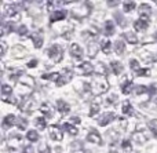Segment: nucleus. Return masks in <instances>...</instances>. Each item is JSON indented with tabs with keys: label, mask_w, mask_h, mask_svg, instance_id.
<instances>
[{
	"label": "nucleus",
	"mask_w": 157,
	"mask_h": 153,
	"mask_svg": "<svg viewBox=\"0 0 157 153\" xmlns=\"http://www.w3.org/2000/svg\"><path fill=\"white\" fill-rule=\"evenodd\" d=\"M84 84H86V90L92 93L95 97H99V94L108 91L109 88V83L105 76H95L91 83H84Z\"/></svg>",
	"instance_id": "1"
},
{
	"label": "nucleus",
	"mask_w": 157,
	"mask_h": 153,
	"mask_svg": "<svg viewBox=\"0 0 157 153\" xmlns=\"http://www.w3.org/2000/svg\"><path fill=\"white\" fill-rule=\"evenodd\" d=\"M35 106H36V101L32 98L30 95H25L22 98L21 104H19V110L21 112H25V113H30L35 110Z\"/></svg>",
	"instance_id": "2"
},
{
	"label": "nucleus",
	"mask_w": 157,
	"mask_h": 153,
	"mask_svg": "<svg viewBox=\"0 0 157 153\" xmlns=\"http://www.w3.org/2000/svg\"><path fill=\"white\" fill-rule=\"evenodd\" d=\"M48 57L51 58L55 63L61 62V61H62V57H63L62 48H61L58 44H52V46L48 48Z\"/></svg>",
	"instance_id": "3"
},
{
	"label": "nucleus",
	"mask_w": 157,
	"mask_h": 153,
	"mask_svg": "<svg viewBox=\"0 0 157 153\" xmlns=\"http://www.w3.org/2000/svg\"><path fill=\"white\" fill-rule=\"evenodd\" d=\"M72 77H73V73H72L71 69H62V71L59 72V79H58L57 82V86H63V84H68L69 82L72 80Z\"/></svg>",
	"instance_id": "4"
},
{
	"label": "nucleus",
	"mask_w": 157,
	"mask_h": 153,
	"mask_svg": "<svg viewBox=\"0 0 157 153\" xmlns=\"http://www.w3.org/2000/svg\"><path fill=\"white\" fill-rule=\"evenodd\" d=\"M87 141H88V142L95 143V145H102L103 143L102 142V137H101V134L95 128L90 130V132L87 134Z\"/></svg>",
	"instance_id": "5"
},
{
	"label": "nucleus",
	"mask_w": 157,
	"mask_h": 153,
	"mask_svg": "<svg viewBox=\"0 0 157 153\" xmlns=\"http://www.w3.org/2000/svg\"><path fill=\"white\" fill-rule=\"evenodd\" d=\"M48 132H50V137H51V140L58 141V142L63 140L62 130H61L58 126H51V127H50V128H48Z\"/></svg>",
	"instance_id": "6"
},
{
	"label": "nucleus",
	"mask_w": 157,
	"mask_h": 153,
	"mask_svg": "<svg viewBox=\"0 0 157 153\" xmlns=\"http://www.w3.org/2000/svg\"><path fill=\"white\" fill-rule=\"evenodd\" d=\"M114 117H116V115H114L113 112H106L99 117L98 123H99L101 127H105V126H108V124H110L112 121L114 120Z\"/></svg>",
	"instance_id": "7"
},
{
	"label": "nucleus",
	"mask_w": 157,
	"mask_h": 153,
	"mask_svg": "<svg viewBox=\"0 0 157 153\" xmlns=\"http://www.w3.org/2000/svg\"><path fill=\"white\" fill-rule=\"evenodd\" d=\"M77 69H78V72H80V75H86V76H91L95 71L94 66L90 62H81Z\"/></svg>",
	"instance_id": "8"
},
{
	"label": "nucleus",
	"mask_w": 157,
	"mask_h": 153,
	"mask_svg": "<svg viewBox=\"0 0 157 153\" xmlns=\"http://www.w3.org/2000/svg\"><path fill=\"white\" fill-rule=\"evenodd\" d=\"M15 123H17V117L14 115H7L4 119H3V121H2V127H3V130H8V128H11L13 126H15Z\"/></svg>",
	"instance_id": "9"
},
{
	"label": "nucleus",
	"mask_w": 157,
	"mask_h": 153,
	"mask_svg": "<svg viewBox=\"0 0 157 153\" xmlns=\"http://www.w3.org/2000/svg\"><path fill=\"white\" fill-rule=\"evenodd\" d=\"M17 6H18V4H11V6H7V7H6V15H7L8 18H14V19H15L17 17H18L21 7H17Z\"/></svg>",
	"instance_id": "10"
},
{
	"label": "nucleus",
	"mask_w": 157,
	"mask_h": 153,
	"mask_svg": "<svg viewBox=\"0 0 157 153\" xmlns=\"http://www.w3.org/2000/svg\"><path fill=\"white\" fill-rule=\"evenodd\" d=\"M99 105H101V97H95L94 101L90 105V117H94L99 112Z\"/></svg>",
	"instance_id": "11"
},
{
	"label": "nucleus",
	"mask_w": 157,
	"mask_h": 153,
	"mask_svg": "<svg viewBox=\"0 0 157 153\" xmlns=\"http://www.w3.org/2000/svg\"><path fill=\"white\" fill-rule=\"evenodd\" d=\"M71 55L75 58V59H77V61L81 59V57H83V50H81V47L78 46V44L73 43L71 46Z\"/></svg>",
	"instance_id": "12"
},
{
	"label": "nucleus",
	"mask_w": 157,
	"mask_h": 153,
	"mask_svg": "<svg viewBox=\"0 0 157 153\" xmlns=\"http://www.w3.org/2000/svg\"><path fill=\"white\" fill-rule=\"evenodd\" d=\"M150 14H152V8H150L149 4H142L141 7H139V15H141V19L147 21L149 17H150Z\"/></svg>",
	"instance_id": "13"
},
{
	"label": "nucleus",
	"mask_w": 157,
	"mask_h": 153,
	"mask_svg": "<svg viewBox=\"0 0 157 153\" xmlns=\"http://www.w3.org/2000/svg\"><path fill=\"white\" fill-rule=\"evenodd\" d=\"M65 18H66V11L65 10H59V11H55V13L51 14L50 21L57 22V21H62V19H65Z\"/></svg>",
	"instance_id": "14"
},
{
	"label": "nucleus",
	"mask_w": 157,
	"mask_h": 153,
	"mask_svg": "<svg viewBox=\"0 0 157 153\" xmlns=\"http://www.w3.org/2000/svg\"><path fill=\"white\" fill-rule=\"evenodd\" d=\"M57 109H58V112H59L61 115H66V113H69L71 108H69V105L66 104L65 101L59 99V101H57Z\"/></svg>",
	"instance_id": "15"
},
{
	"label": "nucleus",
	"mask_w": 157,
	"mask_h": 153,
	"mask_svg": "<svg viewBox=\"0 0 157 153\" xmlns=\"http://www.w3.org/2000/svg\"><path fill=\"white\" fill-rule=\"evenodd\" d=\"M121 112H123V115H127V116H134V108L131 106V104H130V101H124L123 102V105H121Z\"/></svg>",
	"instance_id": "16"
},
{
	"label": "nucleus",
	"mask_w": 157,
	"mask_h": 153,
	"mask_svg": "<svg viewBox=\"0 0 157 153\" xmlns=\"http://www.w3.org/2000/svg\"><path fill=\"white\" fill-rule=\"evenodd\" d=\"M147 26H149V22L145 21V19H138V21H135V24H134V28H135L138 32H144V30H146Z\"/></svg>",
	"instance_id": "17"
},
{
	"label": "nucleus",
	"mask_w": 157,
	"mask_h": 153,
	"mask_svg": "<svg viewBox=\"0 0 157 153\" xmlns=\"http://www.w3.org/2000/svg\"><path fill=\"white\" fill-rule=\"evenodd\" d=\"M32 41H33V46L36 47V48H40L41 46H43V37L40 36V33H37V32H35V33H32Z\"/></svg>",
	"instance_id": "18"
},
{
	"label": "nucleus",
	"mask_w": 157,
	"mask_h": 153,
	"mask_svg": "<svg viewBox=\"0 0 157 153\" xmlns=\"http://www.w3.org/2000/svg\"><path fill=\"white\" fill-rule=\"evenodd\" d=\"M110 69L114 75H121L123 71H124V66L120 62H117V61H113V62H110Z\"/></svg>",
	"instance_id": "19"
},
{
	"label": "nucleus",
	"mask_w": 157,
	"mask_h": 153,
	"mask_svg": "<svg viewBox=\"0 0 157 153\" xmlns=\"http://www.w3.org/2000/svg\"><path fill=\"white\" fill-rule=\"evenodd\" d=\"M114 33V24L112 21H106L105 26H103V35L105 36H112Z\"/></svg>",
	"instance_id": "20"
},
{
	"label": "nucleus",
	"mask_w": 157,
	"mask_h": 153,
	"mask_svg": "<svg viewBox=\"0 0 157 153\" xmlns=\"http://www.w3.org/2000/svg\"><path fill=\"white\" fill-rule=\"evenodd\" d=\"M40 110L44 113V116H46L47 119L52 117V106L48 104V102H46V104H43L40 106Z\"/></svg>",
	"instance_id": "21"
},
{
	"label": "nucleus",
	"mask_w": 157,
	"mask_h": 153,
	"mask_svg": "<svg viewBox=\"0 0 157 153\" xmlns=\"http://www.w3.org/2000/svg\"><path fill=\"white\" fill-rule=\"evenodd\" d=\"M114 51H116L117 55H123L125 51V44H124V40H117L116 44H114Z\"/></svg>",
	"instance_id": "22"
},
{
	"label": "nucleus",
	"mask_w": 157,
	"mask_h": 153,
	"mask_svg": "<svg viewBox=\"0 0 157 153\" xmlns=\"http://www.w3.org/2000/svg\"><path fill=\"white\" fill-rule=\"evenodd\" d=\"M132 84H134L132 82H130V80H125V82L121 84V93L125 94V95L131 94V93H132V87H134Z\"/></svg>",
	"instance_id": "23"
},
{
	"label": "nucleus",
	"mask_w": 157,
	"mask_h": 153,
	"mask_svg": "<svg viewBox=\"0 0 157 153\" xmlns=\"http://www.w3.org/2000/svg\"><path fill=\"white\" fill-rule=\"evenodd\" d=\"M98 50H99V46H98L95 41H92V43H88V57L90 58H94L95 55H97Z\"/></svg>",
	"instance_id": "24"
},
{
	"label": "nucleus",
	"mask_w": 157,
	"mask_h": 153,
	"mask_svg": "<svg viewBox=\"0 0 157 153\" xmlns=\"http://www.w3.org/2000/svg\"><path fill=\"white\" fill-rule=\"evenodd\" d=\"M123 39H124V40H127L128 43H131V44H136V43H138V37H136V35H135V33H132V32H125L124 36H123Z\"/></svg>",
	"instance_id": "25"
},
{
	"label": "nucleus",
	"mask_w": 157,
	"mask_h": 153,
	"mask_svg": "<svg viewBox=\"0 0 157 153\" xmlns=\"http://www.w3.org/2000/svg\"><path fill=\"white\" fill-rule=\"evenodd\" d=\"M62 128L65 130V131H68L71 135H77L78 134V130L73 126V124H71V123H63Z\"/></svg>",
	"instance_id": "26"
},
{
	"label": "nucleus",
	"mask_w": 157,
	"mask_h": 153,
	"mask_svg": "<svg viewBox=\"0 0 157 153\" xmlns=\"http://www.w3.org/2000/svg\"><path fill=\"white\" fill-rule=\"evenodd\" d=\"M39 138H40L39 137V132L35 131V130H30V131L26 132V140L30 141V142H37Z\"/></svg>",
	"instance_id": "27"
},
{
	"label": "nucleus",
	"mask_w": 157,
	"mask_h": 153,
	"mask_svg": "<svg viewBox=\"0 0 157 153\" xmlns=\"http://www.w3.org/2000/svg\"><path fill=\"white\" fill-rule=\"evenodd\" d=\"M35 126H36V128H39V130H44L47 127L46 119L44 117H36L35 119Z\"/></svg>",
	"instance_id": "28"
},
{
	"label": "nucleus",
	"mask_w": 157,
	"mask_h": 153,
	"mask_svg": "<svg viewBox=\"0 0 157 153\" xmlns=\"http://www.w3.org/2000/svg\"><path fill=\"white\" fill-rule=\"evenodd\" d=\"M41 79L43 80H52V82L57 83L58 79H59V72H58V73H44V75H41Z\"/></svg>",
	"instance_id": "29"
},
{
	"label": "nucleus",
	"mask_w": 157,
	"mask_h": 153,
	"mask_svg": "<svg viewBox=\"0 0 157 153\" xmlns=\"http://www.w3.org/2000/svg\"><path fill=\"white\" fill-rule=\"evenodd\" d=\"M13 95V88L8 84H2V97H11Z\"/></svg>",
	"instance_id": "30"
},
{
	"label": "nucleus",
	"mask_w": 157,
	"mask_h": 153,
	"mask_svg": "<svg viewBox=\"0 0 157 153\" xmlns=\"http://www.w3.org/2000/svg\"><path fill=\"white\" fill-rule=\"evenodd\" d=\"M25 75V72L22 71V69H15V71H13V73H10V79L11 80H18V77H22Z\"/></svg>",
	"instance_id": "31"
},
{
	"label": "nucleus",
	"mask_w": 157,
	"mask_h": 153,
	"mask_svg": "<svg viewBox=\"0 0 157 153\" xmlns=\"http://www.w3.org/2000/svg\"><path fill=\"white\" fill-rule=\"evenodd\" d=\"M15 126L18 127L19 130H25V128H26V126H28V120H26V119H22V117H17Z\"/></svg>",
	"instance_id": "32"
},
{
	"label": "nucleus",
	"mask_w": 157,
	"mask_h": 153,
	"mask_svg": "<svg viewBox=\"0 0 157 153\" xmlns=\"http://www.w3.org/2000/svg\"><path fill=\"white\" fill-rule=\"evenodd\" d=\"M101 47H102V51L105 52V54H110V50H112V43L109 40H105L102 41V44H101Z\"/></svg>",
	"instance_id": "33"
},
{
	"label": "nucleus",
	"mask_w": 157,
	"mask_h": 153,
	"mask_svg": "<svg viewBox=\"0 0 157 153\" xmlns=\"http://www.w3.org/2000/svg\"><path fill=\"white\" fill-rule=\"evenodd\" d=\"M123 8H124L125 13H130L135 8V2H124L123 3Z\"/></svg>",
	"instance_id": "34"
},
{
	"label": "nucleus",
	"mask_w": 157,
	"mask_h": 153,
	"mask_svg": "<svg viewBox=\"0 0 157 153\" xmlns=\"http://www.w3.org/2000/svg\"><path fill=\"white\" fill-rule=\"evenodd\" d=\"M114 18H116V22L120 26H125V18L120 13H114Z\"/></svg>",
	"instance_id": "35"
},
{
	"label": "nucleus",
	"mask_w": 157,
	"mask_h": 153,
	"mask_svg": "<svg viewBox=\"0 0 157 153\" xmlns=\"http://www.w3.org/2000/svg\"><path fill=\"white\" fill-rule=\"evenodd\" d=\"M97 71H98V73H99L101 76H106V75H108V69H106V66L103 65L102 62H99V63H98V66H97Z\"/></svg>",
	"instance_id": "36"
},
{
	"label": "nucleus",
	"mask_w": 157,
	"mask_h": 153,
	"mask_svg": "<svg viewBox=\"0 0 157 153\" xmlns=\"http://www.w3.org/2000/svg\"><path fill=\"white\" fill-rule=\"evenodd\" d=\"M121 149L125 152H130L131 149H132V145H131V141L130 140H124L121 142Z\"/></svg>",
	"instance_id": "37"
},
{
	"label": "nucleus",
	"mask_w": 157,
	"mask_h": 153,
	"mask_svg": "<svg viewBox=\"0 0 157 153\" xmlns=\"http://www.w3.org/2000/svg\"><path fill=\"white\" fill-rule=\"evenodd\" d=\"M147 127H149V128L152 130L153 132H155V135H157V119H153V120H150L149 123H147Z\"/></svg>",
	"instance_id": "38"
},
{
	"label": "nucleus",
	"mask_w": 157,
	"mask_h": 153,
	"mask_svg": "<svg viewBox=\"0 0 157 153\" xmlns=\"http://www.w3.org/2000/svg\"><path fill=\"white\" fill-rule=\"evenodd\" d=\"M134 140H135L136 143H144V142H146V137H145V135H139L138 132H135V134H134Z\"/></svg>",
	"instance_id": "39"
},
{
	"label": "nucleus",
	"mask_w": 157,
	"mask_h": 153,
	"mask_svg": "<svg viewBox=\"0 0 157 153\" xmlns=\"http://www.w3.org/2000/svg\"><path fill=\"white\" fill-rule=\"evenodd\" d=\"M130 68L132 69V71H135V72H138L139 69H141L139 68V62L136 59H131L130 61Z\"/></svg>",
	"instance_id": "40"
},
{
	"label": "nucleus",
	"mask_w": 157,
	"mask_h": 153,
	"mask_svg": "<svg viewBox=\"0 0 157 153\" xmlns=\"http://www.w3.org/2000/svg\"><path fill=\"white\" fill-rule=\"evenodd\" d=\"M136 76H150V69L145 68V69H139L138 72H136Z\"/></svg>",
	"instance_id": "41"
},
{
	"label": "nucleus",
	"mask_w": 157,
	"mask_h": 153,
	"mask_svg": "<svg viewBox=\"0 0 157 153\" xmlns=\"http://www.w3.org/2000/svg\"><path fill=\"white\" fill-rule=\"evenodd\" d=\"M39 153H51V151H50V146L46 145V143H41L40 148H39Z\"/></svg>",
	"instance_id": "42"
},
{
	"label": "nucleus",
	"mask_w": 157,
	"mask_h": 153,
	"mask_svg": "<svg viewBox=\"0 0 157 153\" xmlns=\"http://www.w3.org/2000/svg\"><path fill=\"white\" fill-rule=\"evenodd\" d=\"M17 32H18V35L25 36V35H28V28L25 26V25H21V26H18V29H17Z\"/></svg>",
	"instance_id": "43"
},
{
	"label": "nucleus",
	"mask_w": 157,
	"mask_h": 153,
	"mask_svg": "<svg viewBox=\"0 0 157 153\" xmlns=\"http://www.w3.org/2000/svg\"><path fill=\"white\" fill-rule=\"evenodd\" d=\"M147 91V88L145 87V86H138V87L135 88V93L138 94V95H141V94H144V93H146Z\"/></svg>",
	"instance_id": "44"
},
{
	"label": "nucleus",
	"mask_w": 157,
	"mask_h": 153,
	"mask_svg": "<svg viewBox=\"0 0 157 153\" xmlns=\"http://www.w3.org/2000/svg\"><path fill=\"white\" fill-rule=\"evenodd\" d=\"M2 99H3L4 102H8V104H17L15 98H14L13 95H11V97H2Z\"/></svg>",
	"instance_id": "45"
},
{
	"label": "nucleus",
	"mask_w": 157,
	"mask_h": 153,
	"mask_svg": "<svg viewBox=\"0 0 157 153\" xmlns=\"http://www.w3.org/2000/svg\"><path fill=\"white\" fill-rule=\"evenodd\" d=\"M116 101H117V95H114V94L108 97V104H114Z\"/></svg>",
	"instance_id": "46"
},
{
	"label": "nucleus",
	"mask_w": 157,
	"mask_h": 153,
	"mask_svg": "<svg viewBox=\"0 0 157 153\" xmlns=\"http://www.w3.org/2000/svg\"><path fill=\"white\" fill-rule=\"evenodd\" d=\"M37 66V59H32L28 62V68H36Z\"/></svg>",
	"instance_id": "47"
},
{
	"label": "nucleus",
	"mask_w": 157,
	"mask_h": 153,
	"mask_svg": "<svg viewBox=\"0 0 157 153\" xmlns=\"http://www.w3.org/2000/svg\"><path fill=\"white\" fill-rule=\"evenodd\" d=\"M22 153H33V146L28 145L24 148V151H22Z\"/></svg>",
	"instance_id": "48"
},
{
	"label": "nucleus",
	"mask_w": 157,
	"mask_h": 153,
	"mask_svg": "<svg viewBox=\"0 0 157 153\" xmlns=\"http://www.w3.org/2000/svg\"><path fill=\"white\" fill-rule=\"evenodd\" d=\"M147 93H149V95H155V93H156V87H155V86H150V87L147 88Z\"/></svg>",
	"instance_id": "49"
},
{
	"label": "nucleus",
	"mask_w": 157,
	"mask_h": 153,
	"mask_svg": "<svg viewBox=\"0 0 157 153\" xmlns=\"http://www.w3.org/2000/svg\"><path fill=\"white\" fill-rule=\"evenodd\" d=\"M4 54H6V43L4 41H2V54H0V57H4Z\"/></svg>",
	"instance_id": "50"
},
{
	"label": "nucleus",
	"mask_w": 157,
	"mask_h": 153,
	"mask_svg": "<svg viewBox=\"0 0 157 153\" xmlns=\"http://www.w3.org/2000/svg\"><path fill=\"white\" fill-rule=\"evenodd\" d=\"M72 123L73 124H80V117H76V116L72 117Z\"/></svg>",
	"instance_id": "51"
},
{
	"label": "nucleus",
	"mask_w": 157,
	"mask_h": 153,
	"mask_svg": "<svg viewBox=\"0 0 157 153\" xmlns=\"http://www.w3.org/2000/svg\"><path fill=\"white\" fill-rule=\"evenodd\" d=\"M119 2H108V6H117Z\"/></svg>",
	"instance_id": "52"
},
{
	"label": "nucleus",
	"mask_w": 157,
	"mask_h": 153,
	"mask_svg": "<svg viewBox=\"0 0 157 153\" xmlns=\"http://www.w3.org/2000/svg\"><path fill=\"white\" fill-rule=\"evenodd\" d=\"M155 40H156V41H157V32H156V33H155Z\"/></svg>",
	"instance_id": "53"
},
{
	"label": "nucleus",
	"mask_w": 157,
	"mask_h": 153,
	"mask_svg": "<svg viewBox=\"0 0 157 153\" xmlns=\"http://www.w3.org/2000/svg\"><path fill=\"white\" fill-rule=\"evenodd\" d=\"M110 153H116V152H114V151H112V152H110Z\"/></svg>",
	"instance_id": "54"
},
{
	"label": "nucleus",
	"mask_w": 157,
	"mask_h": 153,
	"mask_svg": "<svg viewBox=\"0 0 157 153\" xmlns=\"http://www.w3.org/2000/svg\"><path fill=\"white\" fill-rule=\"evenodd\" d=\"M156 4H157V2H156Z\"/></svg>",
	"instance_id": "55"
}]
</instances>
